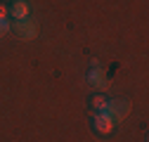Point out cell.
<instances>
[{
	"label": "cell",
	"instance_id": "cell-6",
	"mask_svg": "<svg viewBox=\"0 0 149 142\" xmlns=\"http://www.w3.org/2000/svg\"><path fill=\"white\" fill-rule=\"evenodd\" d=\"M90 104L95 106V109H102V111H104V106H107V102H104V97H97V95H95V97L90 100Z\"/></svg>",
	"mask_w": 149,
	"mask_h": 142
},
{
	"label": "cell",
	"instance_id": "cell-4",
	"mask_svg": "<svg viewBox=\"0 0 149 142\" xmlns=\"http://www.w3.org/2000/svg\"><path fill=\"white\" fill-rule=\"evenodd\" d=\"M7 14H12L14 19H29V5L24 0H14L10 5V10H7Z\"/></svg>",
	"mask_w": 149,
	"mask_h": 142
},
{
	"label": "cell",
	"instance_id": "cell-8",
	"mask_svg": "<svg viewBox=\"0 0 149 142\" xmlns=\"http://www.w3.org/2000/svg\"><path fill=\"white\" fill-rule=\"evenodd\" d=\"M5 17H7V7L0 5V19H5Z\"/></svg>",
	"mask_w": 149,
	"mask_h": 142
},
{
	"label": "cell",
	"instance_id": "cell-7",
	"mask_svg": "<svg viewBox=\"0 0 149 142\" xmlns=\"http://www.w3.org/2000/svg\"><path fill=\"white\" fill-rule=\"evenodd\" d=\"M5 33H10V24H7V19H0V38Z\"/></svg>",
	"mask_w": 149,
	"mask_h": 142
},
{
	"label": "cell",
	"instance_id": "cell-2",
	"mask_svg": "<svg viewBox=\"0 0 149 142\" xmlns=\"http://www.w3.org/2000/svg\"><path fill=\"white\" fill-rule=\"evenodd\" d=\"M104 114L111 118V121H123L128 114H130V100H111V102H107V106H104Z\"/></svg>",
	"mask_w": 149,
	"mask_h": 142
},
{
	"label": "cell",
	"instance_id": "cell-1",
	"mask_svg": "<svg viewBox=\"0 0 149 142\" xmlns=\"http://www.w3.org/2000/svg\"><path fill=\"white\" fill-rule=\"evenodd\" d=\"M10 31L19 40H33L36 33H38V26H36V22H31V19H14V24L10 26Z\"/></svg>",
	"mask_w": 149,
	"mask_h": 142
},
{
	"label": "cell",
	"instance_id": "cell-3",
	"mask_svg": "<svg viewBox=\"0 0 149 142\" xmlns=\"http://www.w3.org/2000/svg\"><path fill=\"white\" fill-rule=\"evenodd\" d=\"M88 85L95 88V90H102V88L107 85V74L102 69H90L88 71Z\"/></svg>",
	"mask_w": 149,
	"mask_h": 142
},
{
	"label": "cell",
	"instance_id": "cell-5",
	"mask_svg": "<svg viewBox=\"0 0 149 142\" xmlns=\"http://www.w3.org/2000/svg\"><path fill=\"white\" fill-rule=\"evenodd\" d=\"M95 128H97L102 135H107V133H111V128H114V121H111V118H109V116L102 111V114L95 118Z\"/></svg>",
	"mask_w": 149,
	"mask_h": 142
}]
</instances>
